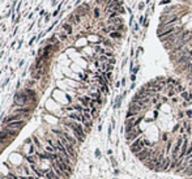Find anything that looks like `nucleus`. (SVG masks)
<instances>
[{
  "instance_id": "28",
  "label": "nucleus",
  "mask_w": 192,
  "mask_h": 179,
  "mask_svg": "<svg viewBox=\"0 0 192 179\" xmlns=\"http://www.w3.org/2000/svg\"><path fill=\"white\" fill-rule=\"evenodd\" d=\"M33 141L35 142V145H37V146L39 148V149H42V146H41V141H39V140H38L37 137H35V136H33Z\"/></svg>"
},
{
  "instance_id": "43",
  "label": "nucleus",
  "mask_w": 192,
  "mask_h": 179,
  "mask_svg": "<svg viewBox=\"0 0 192 179\" xmlns=\"http://www.w3.org/2000/svg\"><path fill=\"white\" fill-rule=\"evenodd\" d=\"M120 86H122V82H120V81H116V82H115V88L119 89Z\"/></svg>"
},
{
  "instance_id": "26",
  "label": "nucleus",
  "mask_w": 192,
  "mask_h": 179,
  "mask_svg": "<svg viewBox=\"0 0 192 179\" xmlns=\"http://www.w3.org/2000/svg\"><path fill=\"white\" fill-rule=\"evenodd\" d=\"M139 30H140V24H139V22H135V24H133V33H137Z\"/></svg>"
},
{
  "instance_id": "8",
  "label": "nucleus",
  "mask_w": 192,
  "mask_h": 179,
  "mask_svg": "<svg viewBox=\"0 0 192 179\" xmlns=\"http://www.w3.org/2000/svg\"><path fill=\"white\" fill-rule=\"evenodd\" d=\"M62 136L64 139L67 140V141L68 142H71L72 145H75V146H76L77 144H79V140H77L76 137H75V136H72V135H69L68 132H65V131H62Z\"/></svg>"
},
{
  "instance_id": "14",
  "label": "nucleus",
  "mask_w": 192,
  "mask_h": 179,
  "mask_svg": "<svg viewBox=\"0 0 192 179\" xmlns=\"http://www.w3.org/2000/svg\"><path fill=\"white\" fill-rule=\"evenodd\" d=\"M140 115L139 113H136V111H129L128 110L126 113V119H131V118H137V116Z\"/></svg>"
},
{
  "instance_id": "23",
  "label": "nucleus",
  "mask_w": 192,
  "mask_h": 179,
  "mask_svg": "<svg viewBox=\"0 0 192 179\" xmlns=\"http://www.w3.org/2000/svg\"><path fill=\"white\" fill-rule=\"evenodd\" d=\"M169 99H170V98H169L167 96H162V94H161V97H160V101H161V102H162V103H167V102H169Z\"/></svg>"
},
{
  "instance_id": "32",
  "label": "nucleus",
  "mask_w": 192,
  "mask_h": 179,
  "mask_svg": "<svg viewBox=\"0 0 192 179\" xmlns=\"http://www.w3.org/2000/svg\"><path fill=\"white\" fill-rule=\"evenodd\" d=\"M172 0H161L160 1V5H169Z\"/></svg>"
},
{
  "instance_id": "13",
  "label": "nucleus",
  "mask_w": 192,
  "mask_h": 179,
  "mask_svg": "<svg viewBox=\"0 0 192 179\" xmlns=\"http://www.w3.org/2000/svg\"><path fill=\"white\" fill-rule=\"evenodd\" d=\"M108 37H110L111 39H122V38H123V33H120V32H111L110 34H108Z\"/></svg>"
},
{
  "instance_id": "9",
  "label": "nucleus",
  "mask_w": 192,
  "mask_h": 179,
  "mask_svg": "<svg viewBox=\"0 0 192 179\" xmlns=\"http://www.w3.org/2000/svg\"><path fill=\"white\" fill-rule=\"evenodd\" d=\"M68 118L71 119V120H73V122L82 123L84 116H82V114H80V113H69V114H68Z\"/></svg>"
},
{
  "instance_id": "3",
  "label": "nucleus",
  "mask_w": 192,
  "mask_h": 179,
  "mask_svg": "<svg viewBox=\"0 0 192 179\" xmlns=\"http://www.w3.org/2000/svg\"><path fill=\"white\" fill-rule=\"evenodd\" d=\"M143 131L141 130H139V128H135V130L132 131L131 133H128V135H126V142H127V145L129 146L131 144H132L133 141H135L136 139H139L140 136H143Z\"/></svg>"
},
{
  "instance_id": "25",
  "label": "nucleus",
  "mask_w": 192,
  "mask_h": 179,
  "mask_svg": "<svg viewBox=\"0 0 192 179\" xmlns=\"http://www.w3.org/2000/svg\"><path fill=\"white\" fill-rule=\"evenodd\" d=\"M110 161H111V165H112V166L116 169V167H118V162H116L115 157H112V156H111V157H110Z\"/></svg>"
},
{
  "instance_id": "15",
  "label": "nucleus",
  "mask_w": 192,
  "mask_h": 179,
  "mask_svg": "<svg viewBox=\"0 0 192 179\" xmlns=\"http://www.w3.org/2000/svg\"><path fill=\"white\" fill-rule=\"evenodd\" d=\"M143 120H144V114H140V115H139L137 118L135 119V122H133V125H135V128H137Z\"/></svg>"
},
{
  "instance_id": "55",
  "label": "nucleus",
  "mask_w": 192,
  "mask_h": 179,
  "mask_svg": "<svg viewBox=\"0 0 192 179\" xmlns=\"http://www.w3.org/2000/svg\"><path fill=\"white\" fill-rule=\"evenodd\" d=\"M114 179H116V178H114Z\"/></svg>"
},
{
  "instance_id": "42",
  "label": "nucleus",
  "mask_w": 192,
  "mask_h": 179,
  "mask_svg": "<svg viewBox=\"0 0 192 179\" xmlns=\"http://www.w3.org/2000/svg\"><path fill=\"white\" fill-rule=\"evenodd\" d=\"M187 106H191L190 102H187V101H183V102H182V107H187Z\"/></svg>"
},
{
  "instance_id": "10",
  "label": "nucleus",
  "mask_w": 192,
  "mask_h": 179,
  "mask_svg": "<svg viewBox=\"0 0 192 179\" xmlns=\"http://www.w3.org/2000/svg\"><path fill=\"white\" fill-rule=\"evenodd\" d=\"M128 110H129V111H136V113H139V114H143V111H144L143 107H140L137 103L132 102V101H131L129 105H128Z\"/></svg>"
},
{
  "instance_id": "44",
  "label": "nucleus",
  "mask_w": 192,
  "mask_h": 179,
  "mask_svg": "<svg viewBox=\"0 0 192 179\" xmlns=\"http://www.w3.org/2000/svg\"><path fill=\"white\" fill-rule=\"evenodd\" d=\"M178 101H179V99H178V97H172V98H171L172 103H178Z\"/></svg>"
},
{
  "instance_id": "34",
  "label": "nucleus",
  "mask_w": 192,
  "mask_h": 179,
  "mask_svg": "<svg viewBox=\"0 0 192 179\" xmlns=\"http://www.w3.org/2000/svg\"><path fill=\"white\" fill-rule=\"evenodd\" d=\"M94 17L96 18L99 17V8H94Z\"/></svg>"
},
{
  "instance_id": "20",
  "label": "nucleus",
  "mask_w": 192,
  "mask_h": 179,
  "mask_svg": "<svg viewBox=\"0 0 192 179\" xmlns=\"http://www.w3.org/2000/svg\"><path fill=\"white\" fill-rule=\"evenodd\" d=\"M145 1H139V4H137V9L139 11H144L145 9Z\"/></svg>"
},
{
  "instance_id": "38",
  "label": "nucleus",
  "mask_w": 192,
  "mask_h": 179,
  "mask_svg": "<svg viewBox=\"0 0 192 179\" xmlns=\"http://www.w3.org/2000/svg\"><path fill=\"white\" fill-rule=\"evenodd\" d=\"M182 127V125L179 124V123H178V124H175V127L172 128V132H176V131H179V128Z\"/></svg>"
},
{
  "instance_id": "46",
  "label": "nucleus",
  "mask_w": 192,
  "mask_h": 179,
  "mask_svg": "<svg viewBox=\"0 0 192 179\" xmlns=\"http://www.w3.org/2000/svg\"><path fill=\"white\" fill-rule=\"evenodd\" d=\"M120 82H122V86H126V82H127V79H126V77H124V79H123V80H122V81H120Z\"/></svg>"
},
{
  "instance_id": "19",
  "label": "nucleus",
  "mask_w": 192,
  "mask_h": 179,
  "mask_svg": "<svg viewBox=\"0 0 192 179\" xmlns=\"http://www.w3.org/2000/svg\"><path fill=\"white\" fill-rule=\"evenodd\" d=\"M175 90H176V93H178V94H180V93H182V92H184V90H186V86L180 84V85L175 86Z\"/></svg>"
},
{
  "instance_id": "51",
  "label": "nucleus",
  "mask_w": 192,
  "mask_h": 179,
  "mask_svg": "<svg viewBox=\"0 0 192 179\" xmlns=\"http://www.w3.org/2000/svg\"><path fill=\"white\" fill-rule=\"evenodd\" d=\"M157 118H158V111L154 110V119H157Z\"/></svg>"
},
{
  "instance_id": "49",
  "label": "nucleus",
  "mask_w": 192,
  "mask_h": 179,
  "mask_svg": "<svg viewBox=\"0 0 192 179\" xmlns=\"http://www.w3.org/2000/svg\"><path fill=\"white\" fill-rule=\"evenodd\" d=\"M119 173H120V171H119V169L116 167V169L114 170V174H115V175H119Z\"/></svg>"
},
{
  "instance_id": "1",
  "label": "nucleus",
  "mask_w": 192,
  "mask_h": 179,
  "mask_svg": "<svg viewBox=\"0 0 192 179\" xmlns=\"http://www.w3.org/2000/svg\"><path fill=\"white\" fill-rule=\"evenodd\" d=\"M143 136H140L139 139H136L135 141L129 145V150L133 153V154H137L139 152H141L143 149H145V148H146L145 144H144V141H143Z\"/></svg>"
},
{
  "instance_id": "52",
  "label": "nucleus",
  "mask_w": 192,
  "mask_h": 179,
  "mask_svg": "<svg viewBox=\"0 0 192 179\" xmlns=\"http://www.w3.org/2000/svg\"><path fill=\"white\" fill-rule=\"evenodd\" d=\"M150 3H152V0H145V4H146V5H149Z\"/></svg>"
},
{
  "instance_id": "45",
  "label": "nucleus",
  "mask_w": 192,
  "mask_h": 179,
  "mask_svg": "<svg viewBox=\"0 0 192 179\" xmlns=\"http://www.w3.org/2000/svg\"><path fill=\"white\" fill-rule=\"evenodd\" d=\"M129 89H131V90H133V89H136V82H132V84H131Z\"/></svg>"
},
{
  "instance_id": "31",
  "label": "nucleus",
  "mask_w": 192,
  "mask_h": 179,
  "mask_svg": "<svg viewBox=\"0 0 192 179\" xmlns=\"http://www.w3.org/2000/svg\"><path fill=\"white\" fill-rule=\"evenodd\" d=\"M144 22H145V16H140V17H139V24H140V26H143Z\"/></svg>"
},
{
  "instance_id": "6",
  "label": "nucleus",
  "mask_w": 192,
  "mask_h": 179,
  "mask_svg": "<svg viewBox=\"0 0 192 179\" xmlns=\"http://www.w3.org/2000/svg\"><path fill=\"white\" fill-rule=\"evenodd\" d=\"M25 120H18V122H12V123H8L5 127L7 128H11V130H16V131H20L22 127L25 125Z\"/></svg>"
},
{
  "instance_id": "37",
  "label": "nucleus",
  "mask_w": 192,
  "mask_h": 179,
  "mask_svg": "<svg viewBox=\"0 0 192 179\" xmlns=\"http://www.w3.org/2000/svg\"><path fill=\"white\" fill-rule=\"evenodd\" d=\"M133 68H135V61L131 60V63H129V72H132Z\"/></svg>"
},
{
  "instance_id": "12",
  "label": "nucleus",
  "mask_w": 192,
  "mask_h": 179,
  "mask_svg": "<svg viewBox=\"0 0 192 179\" xmlns=\"http://www.w3.org/2000/svg\"><path fill=\"white\" fill-rule=\"evenodd\" d=\"M122 101H123V97H122V94H120V96H116L115 101H114V110H118V108H120Z\"/></svg>"
},
{
  "instance_id": "33",
  "label": "nucleus",
  "mask_w": 192,
  "mask_h": 179,
  "mask_svg": "<svg viewBox=\"0 0 192 179\" xmlns=\"http://www.w3.org/2000/svg\"><path fill=\"white\" fill-rule=\"evenodd\" d=\"M99 61H105V63H107L108 58L106 56V55H101V56H99Z\"/></svg>"
},
{
  "instance_id": "47",
  "label": "nucleus",
  "mask_w": 192,
  "mask_h": 179,
  "mask_svg": "<svg viewBox=\"0 0 192 179\" xmlns=\"http://www.w3.org/2000/svg\"><path fill=\"white\" fill-rule=\"evenodd\" d=\"M178 1H180V3H183V4H188V3H191L190 0H178Z\"/></svg>"
},
{
  "instance_id": "50",
  "label": "nucleus",
  "mask_w": 192,
  "mask_h": 179,
  "mask_svg": "<svg viewBox=\"0 0 192 179\" xmlns=\"http://www.w3.org/2000/svg\"><path fill=\"white\" fill-rule=\"evenodd\" d=\"M60 39H62V41H65V39H67V37H65L64 34H62V35H60Z\"/></svg>"
},
{
  "instance_id": "11",
  "label": "nucleus",
  "mask_w": 192,
  "mask_h": 179,
  "mask_svg": "<svg viewBox=\"0 0 192 179\" xmlns=\"http://www.w3.org/2000/svg\"><path fill=\"white\" fill-rule=\"evenodd\" d=\"M171 156H166L165 159H163L162 162V171H167L169 169H170V165H171Z\"/></svg>"
},
{
  "instance_id": "2",
  "label": "nucleus",
  "mask_w": 192,
  "mask_h": 179,
  "mask_svg": "<svg viewBox=\"0 0 192 179\" xmlns=\"http://www.w3.org/2000/svg\"><path fill=\"white\" fill-rule=\"evenodd\" d=\"M183 141H184V139H183L182 135L178 136L176 141H175V145L172 146V150H171V158H176L179 157V153H180V148H182L183 145Z\"/></svg>"
},
{
  "instance_id": "40",
  "label": "nucleus",
  "mask_w": 192,
  "mask_h": 179,
  "mask_svg": "<svg viewBox=\"0 0 192 179\" xmlns=\"http://www.w3.org/2000/svg\"><path fill=\"white\" fill-rule=\"evenodd\" d=\"M107 64H111V65H114V64H115V59H114V58H108Z\"/></svg>"
},
{
  "instance_id": "5",
  "label": "nucleus",
  "mask_w": 192,
  "mask_h": 179,
  "mask_svg": "<svg viewBox=\"0 0 192 179\" xmlns=\"http://www.w3.org/2000/svg\"><path fill=\"white\" fill-rule=\"evenodd\" d=\"M15 102H16V105H18V106H25L27 102H29V97H27L25 93L16 94V97H15Z\"/></svg>"
},
{
  "instance_id": "41",
  "label": "nucleus",
  "mask_w": 192,
  "mask_h": 179,
  "mask_svg": "<svg viewBox=\"0 0 192 179\" xmlns=\"http://www.w3.org/2000/svg\"><path fill=\"white\" fill-rule=\"evenodd\" d=\"M94 154H96V157H97V158H101V150H99V149H97Z\"/></svg>"
},
{
  "instance_id": "22",
  "label": "nucleus",
  "mask_w": 192,
  "mask_h": 179,
  "mask_svg": "<svg viewBox=\"0 0 192 179\" xmlns=\"http://www.w3.org/2000/svg\"><path fill=\"white\" fill-rule=\"evenodd\" d=\"M176 94H178V93H176V90H175V89H174V90H169V92H167V97H169L170 99L172 98V97H175Z\"/></svg>"
},
{
  "instance_id": "17",
  "label": "nucleus",
  "mask_w": 192,
  "mask_h": 179,
  "mask_svg": "<svg viewBox=\"0 0 192 179\" xmlns=\"http://www.w3.org/2000/svg\"><path fill=\"white\" fill-rule=\"evenodd\" d=\"M143 141H144V144H145V146H146V148H152L153 145H154L152 141H150V140H148V139H146L145 136H143Z\"/></svg>"
},
{
  "instance_id": "24",
  "label": "nucleus",
  "mask_w": 192,
  "mask_h": 179,
  "mask_svg": "<svg viewBox=\"0 0 192 179\" xmlns=\"http://www.w3.org/2000/svg\"><path fill=\"white\" fill-rule=\"evenodd\" d=\"M139 71H140V64H136V65H135V68H133V71L132 72H131V73H133V75H137L139 73Z\"/></svg>"
},
{
  "instance_id": "39",
  "label": "nucleus",
  "mask_w": 192,
  "mask_h": 179,
  "mask_svg": "<svg viewBox=\"0 0 192 179\" xmlns=\"http://www.w3.org/2000/svg\"><path fill=\"white\" fill-rule=\"evenodd\" d=\"M114 69V65H111V64H107V67H106V72H111Z\"/></svg>"
},
{
  "instance_id": "16",
  "label": "nucleus",
  "mask_w": 192,
  "mask_h": 179,
  "mask_svg": "<svg viewBox=\"0 0 192 179\" xmlns=\"http://www.w3.org/2000/svg\"><path fill=\"white\" fill-rule=\"evenodd\" d=\"M180 98L183 101H187V102H190V90H184L180 93Z\"/></svg>"
},
{
  "instance_id": "21",
  "label": "nucleus",
  "mask_w": 192,
  "mask_h": 179,
  "mask_svg": "<svg viewBox=\"0 0 192 179\" xmlns=\"http://www.w3.org/2000/svg\"><path fill=\"white\" fill-rule=\"evenodd\" d=\"M63 27H64V30H65L68 34H71L72 33V27H71V25H68V24H64L63 25Z\"/></svg>"
},
{
  "instance_id": "4",
  "label": "nucleus",
  "mask_w": 192,
  "mask_h": 179,
  "mask_svg": "<svg viewBox=\"0 0 192 179\" xmlns=\"http://www.w3.org/2000/svg\"><path fill=\"white\" fill-rule=\"evenodd\" d=\"M58 139H59L60 141H62V144L64 145V146H65V149H67V152L69 153V156H71L72 158H75V157H76V149H75V145H72L71 142H68L63 137L62 135H60Z\"/></svg>"
},
{
  "instance_id": "48",
  "label": "nucleus",
  "mask_w": 192,
  "mask_h": 179,
  "mask_svg": "<svg viewBox=\"0 0 192 179\" xmlns=\"http://www.w3.org/2000/svg\"><path fill=\"white\" fill-rule=\"evenodd\" d=\"M127 61H128V58H124V60H123V64H122V67H124L127 64Z\"/></svg>"
},
{
  "instance_id": "53",
  "label": "nucleus",
  "mask_w": 192,
  "mask_h": 179,
  "mask_svg": "<svg viewBox=\"0 0 192 179\" xmlns=\"http://www.w3.org/2000/svg\"><path fill=\"white\" fill-rule=\"evenodd\" d=\"M188 167H191V169H192V161L188 162Z\"/></svg>"
},
{
  "instance_id": "29",
  "label": "nucleus",
  "mask_w": 192,
  "mask_h": 179,
  "mask_svg": "<svg viewBox=\"0 0 192 179\" xmlns=\"http://www.w3.org/2000/svg\"><path fill=\"white\" fill-rule=\"evenodd\" d=\"M192 154V141L190 142V145H188V149H187V154H186V157L187 156H191Z\"/></svg>"
},
{
  "instance_id": "56",
  "label": "nucleus",
  "mask_w": 192,
  "mask_h": 179,
  "mask_svg": "<svg viewBox=\"0 0 192 179\" xmlns=\"http://www.w3.org/2000/svg\"><path fill=\"white\" fill-rule=\"evenodd\" d=\"M0 146H1V145H0Z\"/></svg>"
},
{
  "instance_id": "36",
  "label": "nucleus",
  "mask_w": 192,
  "mask_h": 179,
  "mask_svg": "<svg viewBox=\"0 0 192 179\" xmlns=\"http://www.w3.org/2000/svg\"><path fill=\"white\" fill-rule=\"evenodd\" d=\"M131 81H132V82H136V79H137V75H133V73H131Z\"/></svg>"
},
{
  "instance_id": "18",
  "label": "nucleus",
  "mask_w": 192,
  "mask_h": 179,
  "mask_svg": "<svg viewBox=\"0 0 192 179\" xmlns=\"http://www.w3.org/2000/svg\"><path fill=\"white\" fill-rule=\"evenodd\" d=\"M44 152L48 153V154H51V153H56V149H55L54 146H50V145H48V146L44 148Z\"/></svg>"
},
{
  "instance_id": "7",
  "label": "nucleus",
  "mask_w": 192,
  "mask_h": 179,
  "mask_svg": "<svg viewBox=\"0 0 192 179\" xmlns=\"http://www.w3.org/2000/svg\"><path fill=\"white\" fill-rule=\"evenodd\" d=\"M149 153H150V148H145V149H143L141 152H139L137 154H135V157L137 158L139 161H141V162H145V159L148 158Z\"/></svg>"
},
{
  "instance_id": "35",
  "label": "nucleus",
  "mask_w": 192,
  "mask_h": 179,
  "mask_svg": "<svg viewBox=\"0 0 192 179\" xmlns=\"http://www.w3.org/2000/svg\"><path fill=\"white\" fill-rule=\"evenodd\" d=\"M184 115H186L184 111H182V110H180L179 113H178V118H179V119H183V118H184Z\"/></svg>"
},
{
  "instance_id": "30",
  "label": "nucleus",
  "mask_w": 192,
  "mask_h": 179,
  "mask_svg": "<svg viewBox=\"0 0 192 179\" xmlns=\"http://www.w3.org/2000/svg\"><path fill=\"white\" fill-rule=\"evenodd\" d=\"M103 44L106 47H112V43H111L110 39H103Z\"/></svg>"
},
{
  "instance_id": "54",
  "label": "nucleus",
  "mask_w": 192,
  "mask_h": 179,
  "mask_svg": "<svg viewBox=\"0 0 192 179\" xmlns=\"http://www.w3.org/2000/svg\"><path fill=\"white\" fill-rule=\"evenodd\" d=\"M190 1H192V0H190Z\"/></svg>"
},
{
  "instance_id": "27",
  "label": "nucleus",
  "mask_w": 192,
  "mask_h": 179,
  "mask_svg": "<svg viewBox=\"0 0 192 179\" xmlns=\"http://www.w3.org/2000/svg\"><path fill=\"white\" fill-rule=\"evenodd\" d=\"M26 161L29 162L30 165H35V161H34V157H33V156H29V157H26Z\"/></svg>"
}]
</instances>
